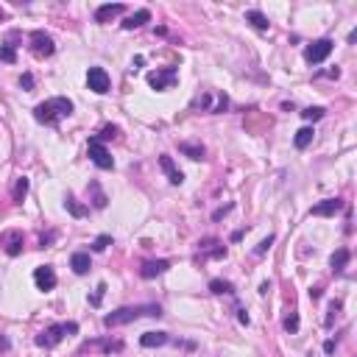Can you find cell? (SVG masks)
<instances>
[{"instance_id": "6da1fadb", "label": "cell", "mask_w": 357, "mask_h": 357, "mask_svg": "<svg viewBox=\"0 0 357 357\" xmlns=\"http://www.w3.org/2000/svg\"><path fill=\"white\" fill-rule=\"evenodd\" d=\"M159 318L162 307L159 304H137V307H117L115 313L103 315V327H123V324H131L137 318Z\"/></svg>"}, {"instance_id": "7a4b0ae2", "label": "cell", "mask_w": 357, "mask_h": 357, "mask_svg": "<svg viewBox=\"0 0 357 357\" xmlns=\"http://www.w3.org/2000/svg\"><path fill=\"white\" fill-rule=\"evenodd\" d=\"M67 115H73V101L70 98H50V101L39 103L37 109H34V120L45 123V126H56Z\"/></svg>"}, {"instance_id": "3957f363", "label": "cell", "mask_w": 357, "mask_h": 357, "mask_svg": "<svg viewBox=\"0 0 357 357\" xmlns=\"http://www.w3.org/2000/svg\"><path fill=\"white\" fill-rule=\"evenodd\" d=\"M76 332H79V324H76V321L53 324V327H48L45 332L37 335V346H39V349H53V346L61 343V338H64V335H76Z\"/></svg>"}, {"instance_id": "277c9868", "label": "cell", "mask_w": 357, "mask_h": 357, "mask_svg": "<svg viewBox=\"0 0 357 357\" xmlns=\"http://www.w3.org/2000/svg\"><path fill=\"white\" fill-rule=\"evenodd\" d=\"M190 106H193V109L212 112V115H221V112H226V106H229V98H226L224 92H218V95H212V92H201V95L193 98Z\"/></svg>"}, {"instance_id": "5b68a950", "label": "cell", "mask_w": 357, "mask_h": 357, "mask_svg": "<svg viewBox=\"0 0 357 357\" xmlns=\"http://www.w3.org/2000/svg\"><path fill=\"white\" fill-rule=\"evenodd\" d=\"M176 81H179V70H176V67H157V70H151V73H148V84H151L157 92L173 87Z\"/></svg>"}, {"instance_id": "8992f818", "label": "cell", "mask_w": 357, "mask_h": 357, "mask_svg": "<svg viewBox=\"0 0 357 357\" xmlns=\"http://www.w3.org/2000/svg\"><path fill=\"white\" fill-rule=\"evenodd\" d=\"M87 148H90V159H92V162H95L101 170H112V168H115V159H112V154L106 151V146H103L98 137H90V146H87Z\"/></svg>"}, {"instance_id": "52a82bcc", "label": "cell", "mask_w": 357, "mask_h": 357, "mask_svg": "<svg viewBox=\"0 0 357 357\" xmlns=\"http://www.w3.org/2000/svg\"><path fill=\"white\" fill-rule=\"evenodd\" d=\"M332 48H335L332 39H315V42H310L307 48H304V59H307L310 64H321V61L332 53Z\"/></svg>"}, {"instance_id": "ba28073f", "label": "cell", "mask_w": 357, "mask_h": 357, "mask_svg": "<svg viewBox=\"0 0 357 357\" xmlns=\"http://www.w3.org/2000/svg\"><path fill=\"white\" fill-rule=\"evenodd\" d=\"M31 50H34V56H39V59L53 56V50H56L53 37L45 34V31H34V34H31Z\"/></svg>"}, {"instance_id": "9c48e42d", "label": "cell", "mask_w": 357, "mask_h": 357, "mask_svg": "<svg viewBox=\"0 0 357 357\" xmlns=\"http://www.w3.org/2000/svg\"><path fill=\"white\" fill-rule=\"evenodd\" d=\"M87 84H90V90L95 92V95H106L112 87L109 81V73L103 70V67H90V73H87Z\"/></svg>"}, {"instance_id": "30bf717a", "label": "cell", "mask_w": 357, "mask_h": 357, "mask_svg": "<svg viewBox=\"0 0 357 357\" xmlns=\"http://www.w3.org/2000/svg\"><path fill=\"white\" fill-rule=\"evenodd\" d=\"M340 209H343V198H324L321 204H315L310 209V215H315V218H332Z\"/></svg>"}, {"instance_id": "8fae6325", "label": "cell", "mask_w": 357, "mask_h": 357, "mask_svg": "<svg viewBox=\"0 0 357 357\" xmlns=\"http://www.w3.org/2000/svg\"><path fill=\"white\" fill-rule=\"evenodd\" d=\"M198 254L201 257H209V260H224L226 257V246L215 237H206V240L198 243Z\"/></svg>"}, {"instance_id": "7c38bea8", "label": "cell", "mask_w": 357, "mask_h": 357, "mask_svg": "<svg viewBox=\"0 0 357 357\" xmlns=\"http://www.w3.org/2000/svg\"><path fill=\"white\" fill-rule=\"evenodd\" d=\"M34 282H37V288L42 293H50L56 288V271L50 265H39L37 271H34Z\"/></svg>"}, {"instance_id": "4fadbf2b", "label": "cell", "mask_w": 357, "mask_h": 357, "mask_svg": "<svg viewBox=\"0 0 357 357\" xmlns=\"http://www.w3.org/2000/svg\"><path fill=\"white\" fill-rule=\"evenodd\" d=\"M0 246H6V254L9 257H17L23 251V232L12 229L6 235H0Z\"/></svg>"}, {"instance_id": "5bb4252c", "label": "cell", "mask_w": 357, "mask_h": 357, "mask_svg": "<svg viewBox=\"0 0 357 357\" xmlns=\"http://www.w3.org/2000/svg\"><path fill=\"white\" fill-rule=\"evenodd\" d=\"M159 168L165 170V176H168V182H170V184H182V182H184V173L176 168L173 159H170L168 154H162V157H159Z\"/></svg>"}, {"instance_id": "9a60e30c", "label": "cell", "mask_w": 357, "mask_h": 357, "mask_svg": "<svg viewBox=\"0 0 357 357\" xmlns=\"http://www.w3.org/2000/svg\"><path fill=\"white\" fill-rule=\"evenodd\" d=\"M123 12H126V6H123V3H106V6H98L95 23H109V20L120 17Z\"/></svg>"}, {"instance_id": "2e32d148", "label": "cell", "mask_w": 357, "mask_h": 357, "mask_svg": "<svg viewBox=\"0 0 357 357\" xmlns=\"http://www.w3.org/2000/svg\"><path fill=\"white\" fill-rule=\"evenodd\" d=\"M168 268H170L168 260H151V262H146V265L139 268V276H142V279H154V276H159V273H165Z\"/></svg>"}, {"instance_id": "e0dca14e", "label": "cell", "mask_w": 357, "mask_h": 357, "mask_svg": "<svg viewBox=\"0 0 357 357\" xmlns=\"http://www.w3.org/2000/svg\"><path fill=\"white\" fill-rule=\"evenodd\" d=\"M168 332H146L139 338V346H146V349H157V346H165L168 343Z\"/></svg>"}, {"instance_id": "ac0fdd59", "label": "cell", "mask_w": 357, "mask_h": 357, "mask_svg": "<svg viewBox=\"0 0 357 357\" xmlns=\"http://www.w3.org/2000/svg\"><path fill=\"white\" fill-rule=\"evenodd\" d=\"M349 260H351L349 248H338V251H335V254L329 257V265H332V271H335V273H340V271H346Z\"/></svg>"}, {"instance_id": "d6986e66", "label": "cell", "mask_w": 357, "mask_h": 357, "mask_svg": "<svg viewBox=\"0 0 357 357\" xmlns=\"http://www.w3.org/2000/svg\"><path fill=\"white\" fill-rule=\"evenodd\" d=\"M148 20H151V12H148V9H139V12H134L131 17H126V20H123V28H126V31L139 28V25H146Z\"/></svg>"}, {"instance_id": "ffe728a7", "label": "cell", "mask_w": 357, "mask_h": 357, "mask_svg": "<svg viewBox=\"0 0 357 357\" xmlns=\"http://www.w3.org/2000/svg\"><path fill=\"white\" fill-rule=\"evenodd\" d=\"M70 268H73L76 273H87L90 271V254H87V251H76L73 257H70Z\"/></svg>"}, {"instance_id": "44dd1931", "label": "cell", "mask_w": 357, "mask_h": 357, "mask_svg": "<svg viewBox=\"0 0 357 357\" xmlns=\"http://www.w3.org/2000/svg\"><path fill=\"white\" fill-rule=\"evenodd\" d=\"M92 193V206L95 209H106V204H109V198H106V193L101 190V184L98 182H90V187H87Z\"/></svg>"}, {"instance_id": "7402d4cb", "label": "cell", "mask_w": 357, "mask_h": 357, "mask_svg": "<svg viewBox=\"0 0 357 357\" xmlns=\"http://www.w3.org/2000/svg\"><path fill=\"white\" fill-rule=\"evenodd\" d=\"M313 137H315V131H313L310 126H304V128H299V131H296V137H293V146H296L299 151H304V148L313 142Z\"/></svg>"}, {"instance_id": "603a6c76", "label": "cell", "mask_w": 357, "mask_h": 357, "mask_svg": "<svg viewBox=\"0 0 357 357\" xmlns=\"http://www.w3.org/2000/svg\"><path fill=\"white\" fill-rule=\"evenodd\" d=\"M246 20L254 25V28H260V31H268V25H271V23H268V17L260 12V9H248V12H246Z\"/></svg>"}, {"instance_id": "cb8c5ba5", "label": "cell", "mask_w": 357, "mask_h": 357, "mask_svg": "<svg viewBox=\"0 0 357 357\" xmlns=\"http://www.w3.org/2000/svg\"><path fill=\"white\" fill-rule=\"evenodd\" d=\"M179 151L184 154V157H190V159H201L204 157V146H201V142H179Z\"/></svg>"}, {"instance_id": "d4e9b609", "label": "cell", "mask_w": 357, "mask_h": 357, "mask_svg": "<svg viewBox=\"0 0 357 357\" xmlns=\"http://www.w3.org/2000/svg\"><path fill=\"white\" fill-rule=\"evenodd\" d=\"M64 206H67V212H70L73 218H84V215H90V206L79 204L73 195H67V198H64Z\"/></svg>"}, {"instance_id": "484cf974", "label": "cell", "mask_w": 357, "mask_h": 357, "mask_svg": "<svg viewBox=\"0 0 357 357\" xmlns=\"http://www.w3.org/2000/svg\"><path fill=\"white\" fill-rule=\"evenodd\" d=\"M209 291L218 293V296H232V293H235V284L226 282V279H212V282H209Z\"/></svg>"}, {"instance_id": "4316f807", "label": "cell", "mask_w": 357, "mask_h": 357, "mask_svg": "<svg viewBox=\"0 0 357 357\" xmlns=\"http://www.w3.org/2000/svg\"><path fill=\"white\" fill-rule=\"evenodd\" d=\"M25 193H28V179H25V176H20V179H17V184H14V193H12L14 204H23Z\"/></svg>"}, {"instance_id": "83f0119b", "label": "cell", "mask_w": 357, "mask_h": 357, "mask_svg": "<svg viewBox=\"0 0 357 357\" xmlns=\"http://www.w3.org/2000/svg\"><path fill=\"white\" fill-rule=\"evenodd\" d=\"M0 61H6V64H14V61H17L14 45H0Z\"/></svg>"}, {"instance_id": "f1b7e54d", "label": "cell", "mask_w": 357, "mask_h": 357, "mask_svg": "<svg viewBox=\"0 0 357 357\" xmlns=\"http://www.w3.org/2000/svg\"><path fill=\"white\" fill-rule=\"evenodd\" d=\"M103 296H106V282H98L95 293H92V296H90V304H92V307H101Z\"/></svg>"}, {"instance_id": "f546056e", "label": "cell", "mask_w": 357, "mask_h": 357, "mask_svg": "<svg viewBox=\"0 0 357 357\" xmlns=\"http://www.w3.org/2000/svg\"><path fill=\"white\" fill-rule=\"evenodd\" d=\"M302 117H304V120H310V123H315V120L324 117V109H321V106H307V109L302 112Z\"/></svg>"}, {"instance_id": "4dcf8cb0", "label": "cell", "mask_w": 357, "mask_h": 357, "mask_svg": "<svg viewBox=\"0 0 357 357\" xmlns=\"http://www.w3.org/2000/svg\"><path fill=\"white\" fill-rule=\"evenodd\" d=\"M117 134H120V128H117V126H112V123H109V126H103V128H101L98 139H101V142H106V139H115Z\"/></svg>"}, {"instance_id": "1f68e13d", "label": "cell", "mask_w": 357, "mask_h": 357, "mask_svg": "<svg viewBox=\"0 0 357 357\" xmlns=\"http://www.w3.org/2000/svg\"><path fill=\"white\" fill-rule=\"evenodd\" d=\"M340 307H343L340 302H332V304H329V315L324 318V324H327V327H332V324H335V318L340 315Z\"/></svg>"}, {"instance_id": "d6a6232c", "label": "cell", "mask_w": 357, "mask_h": 357, "mask_svg": "<svg viewBox=\"0 0 357 357\" xmlns=\"http://www.w3.org/2000/svg\"><path fill=\"white\" fill-rule=\"evenodd\" d=\"M273 240H276V237H273V235H268V237H265V240H262V243H260V246H257V248H254V254H260V257H262V254H268V248H271V246H273Z\"/></svg>"}, {"instance_id": "836d02e7", "label": "cell", "mask_w": 357, "mask_h": 357, "mask_svg": "<svg viewBox=\"0 0 357 357\" xmlns=\"http://www.w3.org/2000/svg\"><path fill=\"white\" fill-rule=\"evenodd\" d=\"M284 329H288V332H299V315L296 313H291L284 318Z\"/></svg>"}, {"instance_id": "e575fe53", "label": "cell", "mask_w": 357, "mask_h": 357, "mask_svg": "<svg viewBox=\"0 0 357 357\" xmlns=\"http://www.w3.org/2000/svg\"><path fill=\"white\" fill-rule=\"evenodd\" d=\"M112 243V237L109 235H101V237H95V243H92V248H95V251H103V248L109 246Z\"/></svg>"}, {"instance_id": "d590c367", "label": "cell", "mask_w": 357, "mask_h": 357, "mask_svg": "<svg viewBox=\"0 0 357 357\" xmlns=\"http://www.w3.org/2000/svg\"><path fill=\"white\" fill-rule=\"evenodd\" d=\"M20 87H23V90H34V76H31V73H23V76H20Z\"/></svg>"}, {"instance_id": "8d00e7d4", "label": "cell", "mask_w": 357, "mask_h": 357, "mask_svg": "<svg viewBox=\"0 0 357 357\" xmlns=\"http://www.w3.org/2000/svg\"><path fill=\"white\" fill-rule=\"evenodd\" d=\"M232 206H235V204H226V206H221V209H215V212H212V221H221L226 212H232Z\"/></svg>"}, {"instance_id": "74e56055", "label": "cell", "mask_w": 357, "mask_h": 357, "mask_svg": "<svg viewBox=\"0 0 357 357\" xmlns=\"http://www.w3.org/2000/svg\"><path fill=\"white\" fill-rule=\"evenodd\" d=\"M12 349V343H9V338L6 335H0V351H9Z\"/></svg>"}, {"instance_id": "f35d334b", "label": "cell", "mask_w": 357, "mask_h": 357, "mask_svg": "<svg viewBox=\"0 0 357 357\" xmlns=\"http://www.w3.org/2000/svg\"><path fill=\"white\" fill-rule=\"evenodd\" d=\"M53 237H56V232H48V235H42V240H39V243H42V246H48V243H53Z\"/></svg>"}, {"instance_id": "ab89813d", "label": "cell", "mask_w": 357, "mask_h": 357, "mask_svg": "<svg viewBox=\"0 0 357 357\" xmlns=\"http://www.w3.org/2000/svg\"><path fill=\"white\" fill-rule=\"evenodd\" d=\"M237 318H240V324H243V327H248V321H251V318L246 315V310H240V315H237Z\"/></svg>"}, {"instance_id": "60d3db41", "label": "cell", "mask_w": 357, "mask_h": 357, "mask_svg": "<svg viewBox=\"0 0 357 357\" xmlns=\"http://www.w3.org/2000/svg\"><path fill=\"white\" fill-rule=\"evenodd\" d=\"M324 351H327V354H332V351H335V340H327V343H324Z\"/></svg>"}, {"instance_id": "b9f144b4", "label": "cell", "mask_w": 357, "mask_h": 357, "mask_svg": "<svg viewBox=\"0 0 357 357\" xmlns=\"http://www.w3.org/2000/svg\"><path fill=\"white\" fill-rule=\"evenodd\" d=\"M310 299H313V302H315V299H321V288H313V291H310Z\"/></svg>"}, {"instance_id": "7bdbcfd3", "label": "cell", "mask_w": 357, "mask_h": 357, "mask_svg": "<svg viewBox=\"0 0 357 357\" xmlns=\"http://www.w3.org/2000/svg\"><path fill=\"white\" fill-rule=\"evenodd\" d=\"M142 61H146V59H142V56H134V61H131V67H142Z\"/></svg>"}, {"instance_id": "ee69618b", "label": "cell", "mask_w": 357, "mask_h": 357, "mask_svg": "<svg viewBox=\"0 0 357 357\" xmlns=\"http://www.w3.org/2000/svg\"><path fill=\"white\" fill-rule=\"evenodd\" d=\"M0 20H6V12H3V9H0Z\"/></svg>"}]
</instances>
